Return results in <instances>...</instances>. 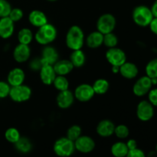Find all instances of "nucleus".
I'll list each match as a JSON object with an SVG mask.
<instances>
[{"instance_id":"3","label":"nucleus","mask_w":157,"mask_h":157,"mask_svg":"<svg viewBox=\"0 0 157 157\" xmlns=\"http://www.w3.org/2000/svg\"><path fill=\"white\" fill-rule=\"evenodd\" d=\"M154 18L150 7L146 5L136 6L132 12V19L134 24L140 28L148 27L152 19Z\"/></svg>"},{"instance_id":"17","label":"nucleus","mask_w":157,"mask_h":157,"mask_svg":"<svg viewBox=\"0 0 157 157\" xmlns=\"http://www.w3.org/2000/svg\"><path fill=\"white\" fill-rule=\"evenodd\" d=\"M25 81V73L21 67H14L7 75V82L11 87L21 85Z\"/></svg>"},{"instance_id":"7","label":"nucleus","mask_w":157,"mask_h":157,"mask_svg":"<svg viewBox=\"0 0 157 157\" xmlns=\"http://www.w3.org/2000/svg\"><path fill=\"white\" fill-rule=\"evenodd\" d=\"M32 90L29 86L22 84L21 85L11 87L9 98L15 103H24L30 100Z\"/></svg>"},{"instance_id":"44","label":"nucleus","mask_w":157,"mask_h":157,"mask_svg":"<svg viewBox=\"0 0 157 157\" xmlns=\"http://www.w3.org/2000/svg\"><path fill=\"white\" fill-rule=\"evenodd\" d=\"M147 157H157V154L156 151H150L148 154L147 155Z\"/></svg>"},{"instance_id":"19","label":"nucleus","mask_w":157,"mask_h":157,"mask_svg":"<svg viewBox=\"0 0 157 157\" xmlns=\"http://www.w3.org/2000/svg\"><path fill=\"white\" fill-rule=\"evenodd\" d=\"M28 20L31 25L37 28V29L44 25L48 22V19L46 14L38 9H34V10L31 11L28 16Z\"/></svg>"},{"instance_id":"36","label":"nucleus","mask_w":157,"mask_h":157,"mask_svg":"<svg viewBox=\"0 0 157 157\" xmlns=\"http://www.w3.org/2000/svg\"><path fill=\"white\" fill-rule=\"evenodd\" d=\"M11 86L7 81H0V99H4L9 96Z\"/></svg>"},{"instance_id":"6","label":"nucleus","mask_w":157,"mask_h":157,"mask_svg":"<svg viewBox=\"0 0 157 157\" xmlns=\"http://www.w3.org/2000/svg\"><path fill=\"white\" fill-rule=\"evenodd\" d=\"M117 26V18L113 14H102L96 22V30L103 35L113 32Z\"/></svg>"},{"instance_id":"33","label":"nucleus","mask_w":157,"mask_h":157,"mask_svg":"<svg viewBox=\"0 0 157 157\" xmlns=\"http://www.w3.org/2000/svg\"><path fill=\"white\" fill-rule=\"evenodd\" d=\"M113 134L120 140L127 139L130 136V129L126 124H118L115 127Z\"/></svg>"},{"instance_id":"11","label":"nucleus","mask_w":157,"mask_h":157,"mask_svg":"<svg viewBox=\"0 0 157 157\" xmlns=\"http://www.w3.org/2000/svg\"><path fill=\"white\" fill-rule=\"evenodd\" d=\"M40 58H41L43 65H44V64L54 65L60 59L59 53H58V51L54 46L48 44V45L43 46Z\"/></svg>"},{"instance_id":"13","label":"nucleus","mask_w":157,"mask_h":157,"mask_svg":"<svg viewBox=\"0 0 157 157\" xmlns=\"http://www.w3.org/2000/svg\"><path fill=\"white\" fill-rule=\"evenodd\" d=\"M32 55V50L29 45L18 43L13 49L12 57L18 64H22L29 61Z\"/></svg>"},{"instance_id":"15","label":"nucleus","mask_w":157,"mask_h":157,"mask_svg":"<svg viewBox=\"0 0 157 157\" xmlns=\"http://www.w3.org/2000/svg\"><path fill=\"white\" fill-rule=\"evenodd\" d=\"M140 73L139 67L135 63L127 61L120 66L119 74L122 78L127 80H134Z\"/></svg>"},{"instance_id":"21","label":"nucleus","mask_w":157,"mask_h":157,"mask_svg":"<svg viewBox=\"0 0 157 157\" xmlns=\"http://www.w3.org/2000/svg\"><path fill=\"white\" fill-rule=\"evenodd\" d=\"M104 35L98 31H93L85 37L84 44L90 49H98L103 45Z\"/></svg>"},{"instance_id":"45","label":"nucleus","mask_w":157,"mask_h":157,"mask_svg":"<svg viewBox=\"0 0 157 157\" xmlns=\"http://www.w3.org/2000/svg\"><path fill=\"white\" fill-rule=\"evenodd\" d=\"M152 84H153V87H156L157 86V78H151Z\"/></svg>"},{"instance_id":"5","label":"nucleus","mask_w":157,"mask_h":157,"mask_svg":"<svg viewBox=\"0 0 157 157\" xmlns=\"http://www.w3.org/2000/svg\"><path fill=\"white\" fill-rule=\"evenodd\" d=\"M155 107L147 99L141 100L136 107V116L140 121L147 123L155 116Z\"/></svg>"},{"instance_id":"14","label":"nucleus","mask_w":157,"mask_h":157,"mask_svg":"<svg viewBox=\"0 0 157 157\" xmlns=\"http://www.w3.org/2000/svg\"><path fill=\"white\" fill-rule=\"evenodd\" d=\"M75 100L73 91H71L70 89H67L66 90L58 92L56 97V104L60 109L66 110L73 105Z\"/></svg>"},{"instance_id":"24","label":"nucleus","mask_w":157,"mask_h":157,"mask_svg":"<svg viewBox=\"0 0 157 157\" xmlns=\"http://www.w3.org/2000/svg\"><path fill=\"white\" fill-rule=\"evenodd\" d=\"M91 85L94 90L95 94L98 95L105 94L110 89V82L108 81V80L103 78L95 80L94 82Z\"/></svg>"},{"instance_id":"32","label":"nucleus","mask_w":157,"mask_h":157,"mask_svg":"<svg viewBox=\"0 0 157 157\" xmlns=\"http://www.w3.org/2000/svg\"><path fill=\"white\" fill-rule=\"evenodd\" d=\"M118 42H119L118 37L113 32H110V33L104 35V42H103V45L107 47V48H111L117 47L118 44Z\"/></svg>"},{"instance_id":"2","label":"nucleus","mask_w":157,"mask_h":157,"mask_svg":"<svg viewBox=\"0 0 157 157\" xmlns=\"http://www.w3.org/2000/svg\"><path fill=\"white\" fill-rule=\"evenodd\" d=\"M58 36V30L54 25L48 22L44 25L38 28L34 35V39L41 46L52 44Z\"/></svg>"},{"instance_id":"31","label":"nucleus","mask_w":157,"mask_h":157,"mask_svg":"<svg viewBox=\"0 0 157 157\" xmlns=\"http://www.w3.org/2000/svg\"><path fill=\"white\" fill-rule=\"evenodd\" d=\"M81 135H82V129L78 124L71 125L66 132V137H67L73 142H75Z\"/></svg>"},{"instance_id":"30","label":"nucleus","mask_w":157,"mask_h":157,"mask_svg":"<svg viewBox=\"0 0 157 157\" xmlns=\"http://www.w3.org/2000/svg\"><path fill=\"white\" fill-rule=\"evenodd\" d=\"M21 137L19 130L15 127H9L5 132V138L8 142L15 144Z\"/></svg>"},{"instance_id":"26","label":"nucleus","mask_w":157,"mask_h":157,"mask_svg":"<svg viewBox=\"0 0 157 157\" xmlns=\"http://www.w3.org/2000/svg\"><path fill=\"white\" fill-rule=\"evenodd\" d=\"M110 152L114 157H126L129 152V149L126 143L118 141L111 146Z\"/></svg>"},{"instance_id":"16","label":"nucleus","mask_w":157,"mask_h":157,"mask_svg":"<svg viewBox=\"0 0 157 157\" xmlns=\"http://www.w3.org/2000/svg\"><path fill=\"white\" fill-rule=\"evenodd\" d=\"M115 127H116V125L111 120H101L97 124L96 132L98 136H100L101 137H110L114 133Z\"/></svg>"},{"instance_id":"42","label":"nucleus","mask_w":157,"mask_h":157,"mask_svg":"<svg viewBox=\"0 0 157 157\" xmlns=\"http://www.w3.org/2000/svg\"><path fill=\"white\" fill-rule=\"evenodd\" d=\"M150 9H151V12L153 17H154V18H157V0H155V1L153 2L151 7H150Z\"/></svg>"},{"instance_id":"34","label":"nucleus","mask_w":157,"mask_h":157,"mask_svg":"<svg viewBox=\"0 0 157 157\" xmlns=\"http://www.w3.org/2000/svg\"><path fill=\"white\" fill-rule=\"evenodd\" d=\"M9 17L14 23L18 22L24 17V12L20 8H12L9 13Z\"/></svg>"},{"instance_id":"10","label":"nucleus","mask_w":157,"mask_h":157,"mask_svg":"<svg viewBox=\"0 0 157 157\" xmlns=\"http://www.w3.org/2000/svg\"><path fill=\"white\" fill-rule=\"evenodd\" d=\"M73 93L75 100L81 103H86L91 101L95 95L92 85L87 83H82L77 86Z\"/></svg>"},{"instance_id":"23","label":"nucleus","mask_w":157,"mask_h":157,"mask_svg":"<svg viewBox=\"0 0 157 157\" xmlns=\"http://www.w3.org/2000/svg\"><path fill=\"white\" fill-rule=\"evenodd\" d=\"M68 59L75 68H81L86 63V55L82 49L71 51Z\"/></svg>"},{"instance_id":"8","label":"nucleus","mask_w":157,"mask_h":157,"mask_svg":"<svg viewBox=\"0 0 157 157\" xmlns=\"http://www.w3.org/2000/svg\"><path fill=\"white\" fill-rule=\"evenodd\" d=\"M152 87L153 84H152L151 78L145 75L136 80L132 87V91L135 96L141 98L147 96Z\"/></svg>"},{"instance_id":"20","label":"nucleus","mask_w":157,"mask_h":157,"mask_svg":"<svg viewBox=\"0 0 157 157\" xmlns=\"http://www.w3.org/2000/svg\"><path fill=\"white\" fill-rule=\"evenodd\" d=\"M15 32V23L9 16L0 18V38L8 39Z\"/></svg>"},{"instance_id":"4","label":"nucleus","mask_w":157,"mask_h":157,"mask_svg":"<svg viewBox=\"0 0 157 157\" xmlns=\"http://www.w3.org/2000/svg\"><path fill=\"white\" fill-rule=\"evenodd\" d=\"M54 153L59 157H69L75 151V142L66 136L56 140L53 146Z\"/></svg>"},{"instance_id":"18","label":"nucleus","mask_w":157,"mask_h":157,"mask_svg":"<svg viewBox=\"0 0 157 157\" xmlns=\"http://www.w3.org/2000/svg\"><path fill=\"white\" fill-rule=\"evenodd\" d=\"M38 75L41 83L46 86L52 85L57 76L53 65H48V64L43 65L38 71Z\"/></svg>"},{"instance_id":"38","label":"nucleus","mask_w":157,"mask_h":157,"mask_svg":"<svg viewBox=\"0 0 157 157\" xmlns=\"http://www.w3.org/2000/svg\"><path fill=\"white\" fill-rule=\"evenodd\" d=\"M147 100L150 102V104L155 107L157 108V87H153L150 92L148 93Z\"/></svg>"},{"instance_id":"39","label":"nucleus","mask_w":157,"mask_h":157,"mask_svg":"<svg viewBox=\"0 0 157 157\" xmlns=\"http://www.w3.org/2000/svg\"><path fill=\"white\" fill-rule=\"evenodd\" d=\"M126 157H147V155L144 153V150L140 148H136L134 150H129Z\"/></svg>"},{"instance_id":"9","label":"nucleus","mask_w":157,"mask_h":157,"mask_svg":"<svg viewBox=\"0 0 157 157\" xmlns=\"http://www.w3.org/2000/svg\"><path fill=\"white\" fill-rule=\"evenodd\" d=\"M105 58L111 66H121L127 61L126 52L117 46L111 48H107L105 53Z\"/></svg>"},{"instance_id":"25","label":"nucleus","mask_w":157,"mask_h":157,"mask_svg":"<svg viewBox=\"0 0 157 157\" xmlns=\"http://www.w3.org/2000/svg\"><path fill=\"white\" fill-rule=\"evenodd\" d=\"M17 39L20 44L29 45L34 40V34L29 28H21L17 34Z\"/></svg>"},{"instance_id":"22","label":"nucleus","mask_w":157,"mask_h":157,"mask_svg":"<svg viewBox=\"0 0 157 157\" xmlns=\"http://www.w3.org/2000/svg\"><path fill=\"white\" fill-rule=\"evenodd\" d=\"M57 75L67 76L74 70V66L69 59H59L53 65Z\"/></svg>"},{"instance_id":"47","label":"nucleus","mask_w":157,"mask_h":157,"mask_svg":"<svg viewBox=\"0 0 157 157\" xmlns=\"http://www.w3.org/2000/svg\"><path fill=\"white\" fill-rule=\"evenodd\" d=\"M46 1H48V2H55L57 0H46Z\"/></svg>"},{"instance_id":"41","label":"nucleus","mask_w":157,"mask_h":157,"mask_svg":"<svg viewBox=\"0 0 157 157\" xmlns=\"http://www.w3.org/2000/svg\"><path fill=\"white\" fill-rule=\"evenodd\" d=\"M126 144H127L129 150H134V149L137 148L138 147L137 142H136V140L135 139H129L127 141V143H126Z\"/></svg>"},{"instance_id":"1","label":"nucleus","mask_w":157,"mask_h":157,"mask_svg":"<svg viewBox=\"0 0 157 157\" xmlns=\"http://www.w3.org/2000/svg\"><path fill=\"white\" fill-rule=\"evenodd\" d=\"M85 42L84 30L79 25H71L66 32L65 44L71 51L82 49Z\"/></svg>"},{"instance_id":"40","label":"nucleus","mask_w":157,"mask_h":157,"mask_svg":"<svg viewBox=\"0 0 157 157\" xmlns=\"http://www.w3.org/2000/svg\"><path fill=\"white\" fill-rule=\"evenodd\" d=\"M152 34L157 36V18H153L148 26Z\"/></svg>"},{"instance_id":"35","label":"nucleus","mask_w":157,"mask_h":157,"mask_svg":"<svg viewBox=\"0 0 157 157\" xmlns=\"http://www.w3.org/2000/svg\"><path fill=\"white\" fill-rule=\"evenodd\" d=\"M12 7L7 0H0V18L8 17Z\"/></svg>"},{"instance_id":"37","label":"nucleus","mask_w":157,"mask_h":157,"mask_svg":"<svg viewBox=\"0 0 157 157\" xmlns=\"http://www.w3.org/2000/svg\"><path fill=\"white\" fill-rule=\"evenodd\" d=\"M42 66L43 64H42V62H41L40 57H38V58H33V59H31V60L29 59V67L31 71H32L38 72Z\"/></svg>"},{"instance_id":"46","label":"nucleus","mask_w":157,"mask_h":157,"mask_svg":"<svg viewBox=\"0 0 157 157\" xmlns=\"http://www.w3.org/2000/svg\"><path fill=\"white\" fill-rule=\"evenodd\" d=\"M155 151H156V154H157V143H156V146H155Z\"/></svg>"},{"instance_id":"12","label":"nucleus","mask_w":157,"mask_h":157,"mask_svg":"<svg viewBox=\"0 0 157 157\" xmlns=\"http://www.w3.org/2000/svg\"><path fill=\"white\" fill-rule=\"evenodd\" d=\"M75 150L81 153H91L96 147L94 140L87 135H81L75 141Z\"/></svg>"},{"instance_id":"28","label":"nucleus","mask_w":157,"mask_h":157,"mask_svg":"<svg viewBox=\"0 0 157 157\" xmlns=\"http://www.w3.org/2000/svg\"><path fill=\"white\" fill-rule=\"evenodd\" d=\"M69 84H70V83H69L67 77L62 76V75H57L52 85L59 92L69 89Z\"/></svg>"},{"instance_id":"43","label":"nucleus","mask_w":157,"mask_h":157,"mask_svg":"<svg viewBox=\"0 0 157 157\" xmlns=\"http://www.w3.org/2000/svg\"><path fill=\"white\" fill-rule=\"evenodd\" d=\"M111 71L113 74L117 75V74H119L120 71V67L119 66H111Z\"/></svg>"},{"instance_id":"29","label":"nucleus","mask_w":157,"mask_h":157,"mask_svg":"<svg viewBox=\"0 0 157 157\" xmlns=\"http://www.w3.org/2000/svg\"><path fill=\"white\" fill-rule=\"evenodd\" d=\"M145 75L150 78H157V57L152 58L147 63Z\"/></svg>"},{"instance_id":"27","label":"nucleus","mask_w":157,"mask_h":157,"mask_svg":"<svg viewBox=\"0 0 157 157\" xmlns=\"http://www.w3.org/2000/svg\"><path fill=\"white\" fill-rule=\"evenodd\" d=\"M14 145H15V149L21 153H29L32 149V142L29 138L25 136H21L20 139Z\"/></svg>"}]
</instances>
